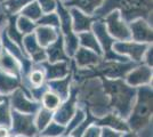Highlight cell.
Masks as SVG:
<instances>
[{
    "label": "cell",
    "mask_w": 153,
    "mask_h": 137,
    "mask_svg": "<svg viewBox=\"0 0 153 137\" xmlns=\"http://www.w3.org/2000/svg\"><path fill=\"white\" fill-rule=\"evenodd\" d=\"M103 88L105 94L108 95L110 105L115 110V113L122 119L127 118L136 99L134 87L128 86L119 79H108L103 82Z\"/></svg>",
    "instance_id": "obj_1"
},
{
    "label": "cell",
    "mask_w": 153,
    "mask_h": 137,
    "mask_svg": "<svg viewBox=\"0 0 153 137\" xmlns=\"http://www.w3.org/2000/svg\"><path fill=\"white\" fill-rule=\"evenodd\" d=\"M136 102L134 103L131 111L129 113L128 127L138 130L150 124L152 117V89L149 86L140 87L136 93Z\"/></svg>",
    "instance_id": "obj_2"
},
{
    "label": "cell",
    "mask_w": 153,
    "mask_h": 137,
    "mask_svg": "<svg viewBox=\"0 0 153 137\" xmlns=\"http://www.w3.org/2000/svg\"><path fill=\"white\" fill-rule=\"evenodd\" d=\"M150 5L151 0H104L103 5L100 6L95 14L104 16L113 9H121V17H123L125 21H133L140 15L146 16L150 13Z\"/></svg>",
    "instance_id": "obj_3"
},
{
    "label": "cell",
    "mask_w": 153,
    "mask_h": 137,
    "mask_svg": "<svg viewBox=\"0 0 153 137\" xmlns=\"http://www.w3.org/2000/svg\"><path fill=\"white\" fill-rule=\"evenodd\" d=\"M104 23H105L108 32L110 33V36L113 39H117L118 41L131 40L129 26L127 25L126 21L121 17L119 10H114V12L108 13L105 17Z\"/></svg>",
    "instance_id": "obj_4"
},
{
    "label": "cell",
    "mask_w": 153,
    "mask_h": 137,
    "mask_svg": "<svg viewBox=\"0 0 153 137\" xmlns=\"http://www.w3.org/2000/svg\"><path fill=\"white\" fill-rule=\"evenodd\" d=\"M149 47H150V44H140L133 40L117 41V42H113V46H112V48L114 49L117 54H119L120 56L121 55L126 56V59L129 57L134 59L135 62H140L143 59L144 54Z\"/></svg>",
    "instance_id": "obj_5"
},
{
    "label": "cell",
    "mask_w": 153,
    "mask_h": 137,
    "mask_svg": "<svg viewBox=\"0 0 153 137\" xmlns=\"http://www.w3.org/2000/svg\"><path fill=\"white\" fill-rule=\"evenodd\" d=\"M10 124L13 127V131L16 135L32 137L37 134L33 114H25V113L13 111Z\"/></svg>",
    "instance_id": "obj_6"
},
{
    "label": "cell",
    "mask_w": 153,
    "mask_h": 137,
    "mask_svg": "<svg viewBox=\"0 0 153 137\" xmlns=\"http://www.w3.org/2000/svg\"><path fill=\"white\" fill-rule=\"evenodd\" d=\"M130 38L136 42L150 44L152 41V27L144 19H137L130 22L129 25Z\"/></svg>",
    "instance_id": "obj_7"
},
{
    "label": "cell",
    "mask_w": 153,
    "mask_h": 137,
    "mask_svg": "<svg viewBox=\"0 0 153 137\" xmlns=\"http://www.w3.org/2000/svg\"><path fill=\"white\" fill-rule=\"evenodd\" d=\"M76 96H78L76 93L73 91L72 94L69 95V97L65 99V102H64L63 104L61 103V105L55 110L56 111L55 114H54L55 122L62 124V126H65V124H69L71 118L73 117V114L76 111V98H78Z\"/></svg>",
    "instance_id": "obj_8"
},
{
    "label": "cell",
    "mask_w": 153,
    "mask_h": 137,
    "mask_svg": "<svg viewBox=\"0 0 153 137\" xmlns=\"http://www.w3.org/2000/svg\"><path fill=\"white\" fill-rule=\"evenodd\" d=\"M152 81V69L147 65H142L131 69L126 76V84L130 87L149 86Z\"/></svg>",
    "instance_id": "obj_9"
},
{
    "label": "cell",
    "mask_w": 153,
    "mask_h": 137,
    "mask_svg": "<svg viewBox=\"0 0 153 137\" xmlns=\"http://www.w3.org/2000/svg\"><path fill=\"white\" fill-rule=\"evenodd\" d=\"M12 105L15 111L25 113V114H33L38 111L39 104L37 102H33L32 99L27 98L25 94L21 89H16L13 91L12 95Z\"/></svg>",
    "instance_id": "obj_10"
},
{
    "label": "cell",
    "mask_w": 153,
    "mask_h": 137,
    "mask_svg": "<svg viewBox=\"0 0 153 137\" xmlns=\"http://www.w3.org/2000/svg\"><path fill=\"white\" fill-rule=\"evenodd\" d=\"M70 13L71 24H72L73 32L82 33L86 31H90L94 21L88 14L83 13L78 8H71Z\"/></svg>",
    "instance_id": "obj_11"
},
{
    "label": "cell",
    "mask_w": 153,
    "mask_h": 137,
    "mask_svg": "<svg viewBox=\"0 0 153 137\" xmlns=\"http://www.w3.org/2000/svg\"><path fill=\"white\" fill-rule=\"evenodd\" d=\"M22 47H24L26 53L32 57L34 62H44L47 59L46 52L42 49V47L39 45L34 33L25 34L22 40Z\"/></svg>",
    "instance_id": "obj_12"
},
{
    "label": "cell",
    "mask_w": 153,
    "mask_h": 137,
    "mask_svg": "<svg viewBox=\"0 0 153 137\" xmlns=\"http://www.w3.org/2000/svg\"><path fill=\"white\" fill-rule=\"evenodd\" d=\"M74 57L76 65L80 69H94L101 63V56L86 48H78Z\"/></svg>",
    "instance_id": "obj_13"
},
{
    "label": "cell",
    "mask_w": 153,
    "mask_h": 137,
    "mask_svg": "<svg viewBox=\"0 0 153 137\" xmlns=\"http://www.w3.org/2000/svg\"><path fill=\"white\" fill-rule=\"evenodd\" d=\"M46 56L49 61V63H56V62H68L69 56L66 55L64 49L63 38L58 36V38L53 44L47 47Z\"/></svg>",
    "instance_id": "obj_14"
},
{
    "label": "cell",
    "mask_w": 153,
    "mask_h": 137,
    "mask_svg": "<svg viewBox=\"0 0 153 137\" xmlns=\"http://www.w3.org/2000/svg\"><path fill=\"white\" fill-rule=\"evenodd\" d=\"M97 122H98L97 124L98 126H105L106 128H110L118 133H126L129 130L128 124L117 113H106L104 117L98 119Z\"/></svg>",
    "instance_id": "obj_15"
},
{
    "label": "cell",
    "mask_w": 153,
    "mask_h": 137,
    "mask_svg": "<svg viewBox=\"0 0 153 137\" xmlns=\"http://www.w3.org/2000/svg\"><path fill=\"white\" fill-rule=\"evenodd\" d=\"M45 67L46 78L49 80L65 78L69 73L68 62H56V63H42Z\"/></svg>",
    "instance_id": "obj_16"
},
{
    "label": "cell",
    "mask_w": 153,
    "mask_h": 137,
    "mask_svg": "<svg viewBox=\"0 0 153 137\" xmlns=\"http://www.w3.org/2000/svg\"><path fill=\"white\" fill-rule=\"evenodd\" d=\"M34 36H36V39L38 41V44L42 48L48 47L58 38V33L56 32V30L54 27L44 25H39L36 29V34Z\"/></svg>",
    "instance_id": "obj_17"
},
{
    "label": "cell",
    "mask_w": 153,
    "mask_h": 137,
    "mask_svg": "<svg viewBox=\"0 0 153 137\" xmlns=\"http://www.w3.org/2000/svg\"><path fill=\"white\" fill-rule=\"evenodd\" d=\"M70 81L71 77H65L62 79H55L49 81V89L59 96L61 99H66L70 95Z\"/></svg>",
    "instance_id": "obj_18"
},
{
    "label": "cell",
    "mask_w": 153,
    "mask_h": 137,
    "mask_svg": "<svg viewBox=\"0 0 153 137\" xmlns=\"http://www.w3.org/2000/svg\"><path fill=\"white\" fill-rule=\"evenodd\" d=\"M0 70L6 72L8 74L19 77V62L8 52H2L0 54Z\"/></svg>",
    "instance_id": "obj_19"
},
{
    "label": "cell",
    "mask_w": 153,
    "mask_h": 137,
    "mask_svg": "<svg viewBox=\"0 0 153 137\" xmlns=\"http://www.w3.org/2000/svg\"><path fill=\"white\" fill-rule=\"evenodd\" d=\"M78 39H79V44L82 46V48L89 49V50L96 53L100 56L102 55V48H101V46L98 44L96 37L94 36V33L91 32V31H86V32L79 33Z\"/></svg>",
    "instance_id": "obj_20"
},
{
    "label": "cell",
    "mask_w": 153,
    "mask_h": 137,
    "mask_svg": "<svg viewBox=\"0 0 153 137\" xmlns=\"http://www.w3.org/2000/svg\"><path fill=\"white\" fill-rule=\"evenodd\" d=\"M19 81L17 77L8 74L0 70V94L1 95L13 93L14 90L19 88Z\"/></svg>",
    "instance_id": "obj_21"
},
{
    "label": "cell",
    "mask_w": 153,
    "mask_h": 137,
    "mask_svg": "<svg viewBox=\"0 0 153 137\" xmlns=\"http://www.w3.org/2000/svg\"><path fill=\"white\" fill-rule=\"evenodd\" d=\"M103 1L104 0H71L69 2H66V5L78 7V9H80L81 12L89 15L100 8Z\"/></svg>",
    "instance_id": "obj_22"
},
{
    "label": "cell",
    "mask_w": 153,
    "mask_h": 137,
    "mask_svg": "<svg viewBox=\"0 0 153 137\" xmlns=\"http://www.w3.org/2000/svg\"><path fill=\"white\" fill-rule=\"evenodd\" d=\"M41 99H42L44 109L51 112L55 111L58 106L61 105V103H62V99L59 98V96L51 90L45 91L44 95L41 96Z\"/></svg>",
    "instance_id": "obj_23"
},
{
    "label": "cell",
    "mask_w": 153,
    "mask_h": 137,
    "mask_svg": "<svg viewBox=\"0 0 153 137\" xmlns=\"http://www.w3.org/2000/svg\"><path fill=\"white\" fill-rule=\"evenodd\" d=\"M21 14L23 15V16H25L27 17L29 20L33 21V22H36V21H38L42 15V10H41V8L39 6V4L36 1V0H33L31 1L30 4H27L22 10H21Z\"/></svg>",
    "instance_id": "obj_24"
},
{
    "label": "cell",
    "mask_w": 153,
    "mask_h": 137,
    "mask_svg": "<svg viewBox=\"0 0 153 137\" xmlns=\"http://www.w3.org/2000/svg\"><path fill=\"white\" fill-rule=\"evenodd\" d=\"M51 118H53V112L51 111H48L46 109L40 110L36 119H34V124H36L37 130H44L51 121Z\"/></svg>",
    "instance_id": "obj_25"
},
{
    "label": "cell",
    "mask_w": 153,
    "mask_h": 137,
    "mask_svg": "<svg viewBox=\"0 0 153 137\" xmlns=\"http://www.w3.org/2000/svg\"><path fill=\"white\" fill-rule=\"evenodd\" d=\"M33 0H5L4 9L9 14H16L21 12L24 7Z\"/></svg>",
    "instance_id": "obj_26"
},
{
    "label": "cell",
    "mask_w": 153,
    "mask_h": 137,
    "mask_svg": "<svg viewBox=\"0 0 153 137\" xmlns=\"http://www.w3.org/2000/svg\"><path fill=\"white\" fill-rule=\"evenodd\" d=\"M16 27H17V30L23 36H25V34L33 33L34 29H36V23L33 21L29 20L25 16L21 15L19 19H17V22H16Z\"/></svg>",
    "instance_id": "obj_27"
},
{
    "label": "cell",
    "mask_w": 153,
    "mask_h": 137,
    "mask_svg": "<svg viewBox=\"0 0 153 137\" xmlns=\"http://www.w3.org/2000/svg\"><path fill=\"white\" fill-rule=\"evenodd\" d=\"M7 37L12 40L13 42H15L16 45H21L22 46V40H23V34L19 32L16 27V23L15 21L10 20L9 21V24H8V27H7ZM23 49V47H22Z\"/></svg>",
    "instance_id": "obj_28"
},
{
    "label": "cell",
    "mask_w": 153,
    "mask_h": 137,
    "mask_svg": "<svg viewBox=\"0 0 153 137\" xmlns=\"http://www.w3.org/2000/svg\"><path fill=\"white\" fill-rule=\"evenodd\" d=\"M63 133H65V126L57 124V122H49V124L44 129L41 136L44 137H58Z\"/></svg>",
    "instance_id": "obj_29"
},
{
    "label": "cell",
    "mask_w": 153,
    "mask_h": 137,
    "mask_svg": "<svg viewBox=\"0 0 153 137\" xmlns=\"http://www.w3.org/2000/svg\"><path fill=\"white\" fill-rule=\"evenodd\" d=\"M37 22H38L39 25L51 26V27H57V26H59V17H58V15L55 12L46 13Z\"/></svg>",
    "instance_id": "obj_30"
},
{
    "label": "cell",
    "mask_w": 153,
    "mask_h": 137,
    "mask_svg": "<svg viewBox=\"0 0 153 137\" xmlns=\"http://www.w3.org/2000/svg\"><path fill=\"white\" fill-rule=\"evenodd\" d=\"M46 80V74L45 71L42 69H36V70H32L30 73V82L33 86L32 88H39V87H42L44 82Z\"/></svg>",
    "instance_id": "obj_31"
},
{
    "label": "cell",
    "mask_w": 153,
    "mask_h": 137,
    "mask_svg": "<svg viewBox=\"0 0 153 137\" xmlns=\"http://www.w3.org/2000/svg\"><path fill=\"white\" fill-rule=\"evenodd\" d=\"M85 119H86V114H85V112H83L81 109H76V113L73 114V117L71 118V120L69 121V126H68V128H65L66 134H69V133L74 130V129H76V127L82 122Z\"/></svg>",
    "instance_id": "obj_32"
},
{
    "label": "cell",
    "mask_w": 153,
    "mask_h": 137,
    "mask_svg": "<svg viewBox=\"0 0 153 137\" xmlns=\"http://www.w3.org/2000/svg\"><path fill=\"white\" fill-rule=\"evenodd\" d=\"M12 121V117L9 114L8 104L6 101L0 103V126H9Z\"/></svg>",
    "instance_id": "obj_33"
},
{
    "label": "cell",
    "mask_w": 153,
    "mask_h": 137,
    "mask_svg": "<svg viewBox=\"0 0 153 137\" xmlns=\"http://www.w3.org/2000/svg\"><path fill=\"white\" fill-rule=\"evenodd\" d=\"M39 4L42 13H51L57 7L56 0H36Z\"/></svg>",
    "instance_id": "obj_34"
},
{
    "label": "cell",
    "mask_w": 153,
    "mask_h": 137,
    "mask_svg": "<svg viewBox=\"0 0 153 137\" xmlns=\"http://www.w3.org/2000/svg\"><path fill=\"white\" fill-rule=\"evenodd\" d=\"M101 127L98 124H89L82 133L81 137H101Z\"/></svg>",
    "instance_id": "obj_35"
},
{
    "label": "cell",
    "mask_w": 153,
    "mask_h": 137,
    "mask_svg": "<svg viewBox=\"0 0 153 137\" xmlns=\"http://www.w3.org/2000/svg\"><path fill=\"white\" fill-rule=\"evenodd\" d=\"M101 137H121V135L115 130H112L110 128H104L101 131Z\"/></svg>",
    "instance_id": "obj_36"
},
{
    "label": "cell",
    "mask_w": 153,
    "mask_h": 137,
    "mask_svg": "<svg viewBox=\"0 0 153 137\" xmlns=\"http://www.w3.org/2000/svg\"><path fill=\"white\" fill-rule=\"evenodd\" d=\"M152 46H150L147 48V50L145 52V54H144V57H143V59H145L146 65L150 66V67H152Z\"/></svg>",
    "instance_id": "obj_37"
},
{
    "label": "cell",
    "mask_w": 153,
    "mask_h": 137,
    "mask_svg": "<svg viewBox=\"0 0 153 137\" xmlns=\"http://www.w3.org/2000/svg\"><path fill=\"white\" fill-rule=\"evenodd\" d=\"M9 136L8 129L5 128V126H0V137H7Z\"/></svg>",
    "instance_id": "obj_38"
},
{
    "label": "cell",
    "mask_w": 153,
    "mask_h": 137,
    "mask_svg": "<svg viewBox=\"0 0 153 137\" xmlns=\"http://www.w3.org/2000/svg\"><path fill=\"white\" fill-rule=\"evenodd\" d=\"M121 137H137V135L135 134V133H133V131H126V133H123L121 135Z\"/></svg>",
    "instance_id": "obj_39"
},
{
    "label": "cell",
    "mask_w": 153,
    "mask_h": 137,
    "mask_svg": "<svg viewBox=\"0 0 153 137\" xmlns=\"http://www.w3.org/2000/svg\"><path fill=\"white\" fill-rule=\"evenodd\" d=\"M5 21V17H4V15L2 14H0V25L2 24V22Z\"/></svg>",
    "instance_id": "obj_40"
},
{
    "label": "cell",
    "mask_w": 153,
    "mask_h": 137,
    "mask_svg": "<svg viewBox=\"0 0 153 137\" xmlns=\"http://www.w3.org/2000/svg\"><path fill=\"white\" fill-rule=\"evenodd\" d=\"M4 101H6V99H5V97H4V95H1V94H0V103H2Z\"/></svg>",
    "instance_id": "obj_41"
},
{
    "label": "cell",
    "mask_w": 153,
    "mask_h": 137,
    "mask_svg": "<svg viewBox=\"0 0 153 137\" xmlns=\"http://www.w3.org/2000/svg\"><path fill=\"white\" fill-rule=\"evenodd\" d=\"M61 1H63V2H69V1H71V0H61Z\"/></svg>",
    "instance_id": "obj_42"
},
{
    "label": "cell",
    "mask_w": 153,
    "mask_h": 137,
    "mask_svg": "<svg viewBox=\"0 0 153 137\" xmlns=\"http://www.w3.org/2000/svg\"><path fill=\"white\" fill-rule=\"evenodd\" d=\"M7 137H12V136H7ZM15 137H26V136H21V135H17V136H15Z\"/></svg>",
    "instance_id": "obj_43"
},
{
    "label": "cell",
    "mask_w": 153,
    "mask_h": 137,
    "mask_svg": "<svg viewBox=\"0 0 153 137\" xmlns=\"http://www.w3.org/2000/svg\"><path fill=\"white\" fill-rule=\"evenodd\" d=\"M58 137H72V136H69V135H66V136H58Z\"/></svg>",
    "instance_id": "obj_44"
},
{
    "label": "cell",
    "mask_w": 153,
    "mask_h": 137,
    "mask_svg": "<svg viewBox=\"0 0 153 137\" xmlns=\"http://www.w3.org/2000/svg\"><path fill=\"white\" fill-rule=\"evenodd\" d=\"M36 137H44V136H36Z\"/></svg>",
    "instance_id": "obj_45"
},
{
    "label": "cell",
    "mask_w": 153,
    "mask_h": 137,
    "mask_svg": "<svg viewBox=\"0 0 153 137\" xmlns=\"http://www.w3.org/2000/svg\"><path fill=\"white\" fill-rule=\"evenodd\" d=\"M1 1H5V0H0V2H1Z\"/></svg>",
    "instance_id": "obj_46"
}]
</instances>
